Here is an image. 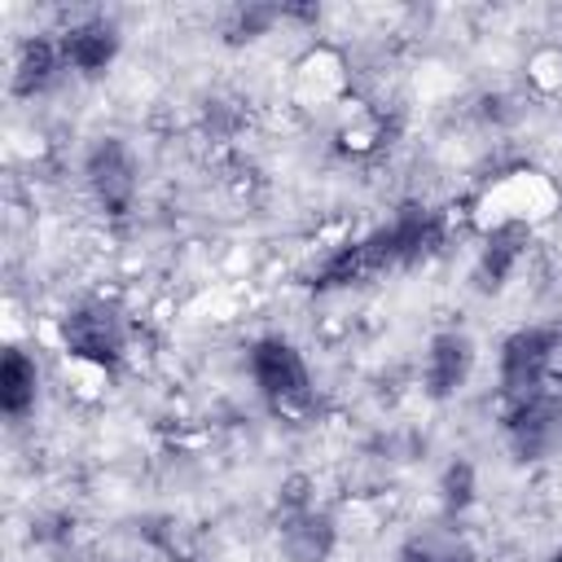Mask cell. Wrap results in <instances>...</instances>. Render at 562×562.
Masks as SVG:
<instances>
[{
  "label": "cell",
  "mask_w": 562,
  "mask_h": 562,
  "mask_svg": "<svg viewBox=\"0 0 562 562\" xmlns=\"http://www.w3.org/2000/svg\"><path fill=\"white\" fill-rule=\"evenodd\" d=\"M83 180L97 198V206L114 220H123L136 202L140 189V171H136V154L119 140V136H101L88 154H83Z\"/></svg>",
  "instance_id": "5b68a950"
},
{
  "label": "cell",
  "mask_w": 562,
  "mask_h": 562,
  "mask_svg": "<svg viewBox=\"0 0 562 562\" xmlns=\"http://www.w3.org/2000/svg\"><path fill=\"white\" fill-rule=\"evenodd\" d=\"M558 356V329H544V325H527V329H514L505 342H501V391L509 404L536 395L544 386V373Z\"/></svg>",
  "instance_id": "8992f818"
},
{
  "label": "cell",
  "mask_w": 562,
  "mask_h": 562,
  "mask_svg": "<svg viewBox=\"0 0 562 562\" xmlns=\"http://www.w3.org/2000/svg\"><path fill=\"white\" fill-rule=\"evenodd\" d=\"M400 562H465V558H457V553H439L435 544L413 540V544H404V549H400Z\"/></svg>",
  "instance_id": "9a60e30c"
},
{
  "label": "cell",
  "mask_w": 562,
  "mask_h": 562,
  "mask_svg": "<svg viewBox=\"0 0 562 562\" xmlns=\"http://www.w3.org/2000/svg\"><path fill=\"white\" fill-rule=\"evenodd\" d=\"M522 246H527V224H522V220H501V224L487 233L483 250H479V268H474L479 285H483V290H501L505 277L514 272V263L522 259Z\"/></svg>",
  "instance_id": "30bf717a"
},
{
  "label": "cell",
  "mask_w": 562,
  "mask_h": 562,
  "mask_svg": "<svg viewBox=\"0 0 562 562\" xmlns=\"http://www.w3.org/2000/svg\"><path fill=\"white\" fill-rule=\"evenodd\" d=\"M338 540L334 514L321 509L307 492V479H285L281 487V522H277V549L285 562H329Z\"/></svg>",
  "instance_id": "3957f363"
},
{
  "label": "cell",
  "mask_w": 562,
  "mask_h": 562,
  "mask_svg": "<svg viewBox=\"0 0 562 562\" xmlns=\"http://www.w3.org/2000/svg\"><path fill=\"white\" fill-rule=\"evenodd\" d=\"M549 562H562V549H558V553H553V558H549Z\"/></svg>",
  "instance_id": "2e32d148"
},
{
  "label": "cell",
  "mask_w": 562,
  "mask_h": 562,
  "mask_svg": "<svg viewBox=\"0 0 562 562\" xmlns=\"http://www.w3.org/2000/svg\"><path fill=\"white\" fill-rule=\"evenodd\" d=\"M66 70V57H61V44L48 40V35H31L18 57H13V92L18 97H35L44 88H53V79Z\"/></svg>",
  "instance_id": "8fae6325"
},
{
  "label": "cell",
  "mask_w": 562,
  "mask_h": 562,
  "mask_svg": "<svg viewBox=\"0 0 562 562\" xmlns=\"http://www.w3.org/2000/svg\"><path fill=\"white\" fill-rule=\"evenodd\" d=\"M439 496H443V514H448V518H457V514L470 509V501H474V465H470L465 457H457V461L443 470Z\"/></svg>",
  "instance_id": "4fadbf2b"
},
{
  "label": "cell",
  "mask_w": 562,
  "mask_h": 562,
  "mask_svg": "<svg viewBox=\"0 0 562 562\" xmlns=\"http://www.w3.org/2000/svg\"><path fill=\"white\" fill-rule=\"evenodd\" d=\"M277 18H281V9H277V4H246V9H237L233 40H255V35H263Z\"/></svg>",
  "instance_id": "5bb4252c"
},
{
  "label": "cell",
  "mask_w": 562,
  "mask_h": 562,
  "mask_svg": "<svg viewBox=\"0 0 562 562\" xmlns=\"http://www.w3.org/2000/svg\"><path fill=\"white\" fill-rule=\"evenodd\" d=\"M57 44H61L66 70L92 79V75H101V70L119 57V26L105 22V18H83V22L66 26V31L57 35Z\"/></svg>",
  "instance_id": "9c48e42d"
},
{
  "label": "cell",
  "mask_w": 562,
  "mask_h": 562,
  "mask_svg": "<svg viewBox=\"0 0 562 562\" xmlns=\"http://www.w3.org/2000/svg\"><path fill=\"white\" fill-rule=\"evenodd\" d=\"M474 373V342L470 334L461 329H443L430 338V351H426V395L430 400H448L457 395Z\"/></svg>",
  "instance_id": "ba28073f"
},
{
  "label": "cell",
  "mask_w": 562,
  "mask_h": 562,
  "mask_svg": "<svg viewBox=\"0 0 562 562\" xmlns=\"http://www.w3.org/2000/svg\"><path fill=\"white\" fill-rule=\"evenodd\" d=\"M61 342L70 356L97 364V369H114L123 360L127 347V325L119 316L114 303H79L75 312L61 316Z\"/></svg>",
  "instance_id": "277c9868"
},
{
  "label": "cell",
  "mask_w": 562,
  "mask_h": 562,
  "mask_svg": "<svg viewBox=\"0 0 562 562\" xmlns=\"http://www.w3.org/2000/svg\"><path fill=\"white\" fill-rule=\"evenodd\" d=\"M35 391H40V369L22 347H4L0 356V408L4 417L22 422L35 408Z\"/></svg>",
  "instance_id": "7c38bea8"
},
{
  "label": "cell",
  "mask_w": 562,
  "mask_h": 562,
  "mask_svg": "<svg viewBox=\"0 0 562 562\" xmlns=\"http://www.w3.org/2000/svg\"><path fill=\"white\" fill-rule=\"evenodd\" d=\"M505 435L518 461H544L549 452L562 448V395L553 391H536L527 400H518L505 417Z\"/></svg>",
  "instance_id": "52a82bcc"
},
{
  "label": "cell",
  "mask_w": 562,
  "mask_h": 562,
  "mask_svg": "<svg viewBox=\"0 0 562 562\" xmlns=\"http://www.w3.org/2000/svg\"><path fill=\"white\" fill-rule=\"evenodd\" d=\"M250 378L259 386V395L268 400L272 413H285V417H299L312 408V373H307V360L303 351L290 342V338H259L250 342Z\"/></svg>",
  "instance_id": "7a4b0ae2"
},
{
  "label": "cell",
  "mask_w": 562,
  "mask_h": 562,
  "mask_svg": "<svg viewBox=\"0 0 562 562\" xmlns=\"http://www.w3.org/2000/svg\"><path fill=\"white\" fill-rule=\"evenodd\" d=\"M439 246H443V215L422 206V202H404L391 224L373 228L360 241L338 246L312 272V285L316 290H338V285H356V281H369V277H382V272H395V268H413V263L430 259Z\"/></svg>",
  "instance_id": "6da1fadb"
}]
</instances>
